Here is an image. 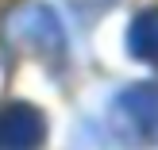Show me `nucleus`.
Here are the masks:
<instances>
[{
  "mask_svg": "<svg viewBox=\"0 0 158 150\" xmlns=\"http://www.w3.org/2000/svg\"><path fill=\"white\" fill-rule=\"evenodd\" d=\"M112 127L123 143L154 146L158 143V81L131 85L112 104Z\"/></svg>",
  "mask_w": 158,
  "mask_h": 150,
  "instance_id": "nucleus-1",
  "label": "nucleus"
},
{
  "mask_svg": "<svg viewBox=\"0 0 158 150\" xmlns=\"http://www.w3.org/2000/svg\"><path fill=\"white\" fill-rule=\"evenodd\" d=\"M46 143V120L35 104H0V150H39Z\"/></svg>",
  "mask_w": 158,
  "mask_h": 150,
  "instance_id": "nucleus-3",
  "label": "nucleus"
},
{
  "mask_svg": "<svg viewBox=\"0 0 158 150\" xmlns=\"http://www.w3.org/2000/svg\"><path fill=\"white\" fill-rule=\"evenodd\" d=\"M0 4H8V0H0Z\"/></svg>",
  "mask_w": 158,
  "mask_h": 150,
  "instance_id": "nucleus-6",
  "label": "nucleus"
},
{
  "mask_svg": "<svg viewBox=\"0 0 158 150\" xmlns=\"http://www.w3.org/2000/svg\"><path fill=\"white\" fill-rule=\"evenodd\" d=\"M127 50L131 58L158 66V8H143L127 27Z\"/></svg>",
  "mask_w": 158,
  "mask_h": 150,
  "instance_id": "nucleus-4",
  "label": "nucleus"
},
{
  "mask_svg": "<svg viewBox=\"0 0 158 150\" xmlns=\"http://www.w3.org/2000/svg\"><path fill=\"white\" fill-rule=\"evenodd\" d=\"M77 4H108V0H77Z\"/></svg>",
  "mask_w": 158,
  "mask_h": 150,
  "instance_id": "nucleus-5",
  "label": "nucleus"
},
{
  "mask_svg": "<svg viewBox=\"0 0 158 150\" xmlns=\"http://www.w3.org/2000/svg\"><path fill=\"white\" fill-rule=\"evenodd\" d=\"M12 39H19V43H27L35 54H43V58H62L66 54V35H62V23L58 15L50 12V8L43 4H27L19 8V12L12 15Z\"/></svg>",
  "mask_w": 158,
  "mask_h": 150,
  "instance_id": "nucleus-2",
  "label": "nucleus"
}]
</instances>
